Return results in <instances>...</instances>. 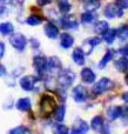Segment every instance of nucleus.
Segmentation results:
<instances>
[{"instance_id":"nucleus-1","label":"nucleus","mask_w":128,"mask_h":134,"mask_svg":"<svg viewBox=\"0 0 128 134\" xmlns=\"http://www.w3.org/2000/svg\"><path fill=\"white\" fill-rule=\"evenodd\" d=\"M56 108V102L52 95L45 94L42 95L41 100H40V109H41V113L44 115H49L54 112V109Z\"/></svg>"},{"instance_id":"nucleus-2","label":"nucleus","mask_w":128,"mask_h":134,"mask_svg":"<svg viewBox=\"0 0 128 134\" xmlns=\"http://www.w3.org/2000/svg\"><path fill=\"white\" fill-rule=\"evenodd\" d=\"M74 79H75L74 72L71 71V69H63V71H60V73H59L58 83L62 90H66L73 83Z\"/></svg>"},{"instance_id":"nucleus-3","label":"nucleus","mask_w":128,"mask_h":134,"mask_svg":"<svg viewBox=\"0 0 128 134\" xmlns=\"http://www.w3.org/2000/svg\"><path fill=\"white\" fill-rule=\"evenodd\" d=\"M113 86H114V83H113V81L110 80V79L102 78L93 86V93L96 95L102 94L103 92H107V91L112 90Z\"/></svg>"},{"instance_id":"nucleus-4","label":"nucleus","mask_w":128,"mask_h":134,"mask_svg":"<svg viewBox=\"0 0 128 134\" xmlns=\"http://www.w3.org/2000/svg\"><path fill=\"white\" fill-rule=\"evenodd\" d=\"M9 42H11V45L15 49H18V51H24L26 45H27V39H26V37L24 34H21V33H14V34H12L11 38H9Z\"/></svg>"},{"instance_id":"nucleus-5","label":"nucleus","mask_w":128,"mask_h":134,"mask_svg":"<svg viewBox=\"0 0 128 134\" xmlns=\"http://www.w3.org/2000/svg\"><path fill=\"white\" fill-rule=\"evenodd\" d=\"M103 14H105V16L108 19L119 18V16L124 15V9L120 6H118L117 4H108L107 6H106Z\"/></svg>"},{"instance_id":"nucleus-6","label":"nucleus","mask_w":128,"mask_h":134,"mask_svg":"<svg viewBox=\"0 0 128 134\" xmlns=\"http://www.w3.org/2000/svg\"><path fill=\"white\" fill-rule=\"evenodd\" d=\"M47 69L52 74H59L60 71L62 69V64H61L60 59L58 57H51L47 60Z\"/></svg>"},{"instance_id":"nucleus-7","label":"nucleus","mask_w":128,"mask_h":134,"mask_svg":"<svg viewBox=\"0 0 128 134\" xmlns=\"http://www.w3.org/2000/svg\"><path fill=\"white\" fill-rule=\"evenodd\" d=\"M33 66L39 74H44L47 71V59L44 55H35L33 58Z\"/></svg>"},{"instance_id":"nucleus-8","label":"nucleus","mask_w":128,"mask_h":134,"mask_svg":"<svg viewBox=\"0 0 128 134\" xmlns=\"http://www.w3.org/2000/svg\"><path fill=\"white\" fill-rule=\"evenodd\" d=\"M72 95H73V99L77 102H84L87 99V97H88V92H87V90L84 86L78 85L77 87L73 88Z\"/></svg>"},{"instance_id":"nucleus-9","label":"nucleus","mask_w":128,"mask_h":134,"mask_svg":"<svg viewBox=\"0 0 128 134\" xmlns=\"http://www.w3.org/2000/svg\"><path fill=\"white\" fill-rule=\"evenodd\" d=\"M38 79L33 75H25L20 79V86L25 91H33L37 85Z\"/></svg>"},{"instance_id":"nucleus-10","label":"nucleus","mask_w":128,"mask_h":134,"mask_svg":"<svg viewBox=\"0 0 128 134\" xmlns=\"http://www.w3.org/2000/svg\"><path fill=\"white\" fill-rule=\"evenodd\" d=\"M89 131V126L86 121L84 120H78L74 124L72 128H71L69 134H87Z\"/></svg>"},{"instance_id":"nucleus-11","label":"nucleus","mask_w":128,"mask_h":134,"mask_svg":"<svg viewBox=\"0 0 128 134\" xmlns=\"http://www.w3.org/2000/svg\"><path fill=\"white\" fill-rule=\"evenodd\" d=\"M60 24L63 28H66V30H77L78 26H79V23H78V20L75 19L74 15L63 16V18L60 20Z\"/></svg>"},{"instance_id":"nucleus-12","label":"nucleus","mask_w":128,"mask_h":134,"mask_svg":"<svg viewBox=\"0 0 128 134\" xmlns=\"http://www.w3.org/2000/svg\"><path fill=\"white\" fill-rule=\"evenodd\" d=\"M45 34L49 39H56L59 35V28L53 23H47L45 26Z\"/></svg>"},{"instance_id":"nucleus-13","label":"nucleus","mask_w":128,"mask_h":134,"mask_svg":"<svg viewBox=\"0 0 128 134\" xmlns=\"http://www.w3.org/2000/svg\"><path fill=\"white\" fill-rule=\"evenodd\" d=\"M73 44H74V38L71 34H68V33H62V34L60 35V46L62 47V48H65V49L71 48V47L73 46Z\"/></svg>"},{"instance_id":"nucleus-14","label":"nucleus","mask_w":128,"mask_h":134,"mask_svg":"<svg viewBox=\"0 0 128 134\" xmlns=\"http://www.w3.org/2000/svg\"><path fill=\"white\" fill-rule=\"evenodd\" d=\"M81 79L84 82L86 83H92L95 81V73L88 67H85L81 71Z\"/></svg>"},{"instance_id":"nucleus-15","label":"nucleus","mask_w":128,"mask_h":134,"mask_svg":"<svg viewBox=\"0 0 128 134\" xmlns=\"http://www.w3.org/2000/svg\"><path fill=\"white\" fill-rule=\"evenodd\" d=\"M82 5L87 12H94L100 8L101 2L100 0H82Z\"/></svg>"},{"instance_id":"nucleus-16","label":"nucleus","mask_w":128,"mask_h":134,"mask_svg":"<svg viewBox=\"0 0 128 134\" xmlns=\"http://www.w3.org/2000/svg\"><path fill=\"white\" fill-rule=\"evenodd\" d=\"M72 58H73V61H74L77 65L79 66H82L85 65V52L82 51V48H75L73 51V54H72Z\"/></svg>"},{"instance_id":"nucleus-17","label":"nucleus","mask_w":128,"mask_h":134,"mask_svg":"<svg viewBox=\"0 0 128 134\" xmlns=\"http://www.w3.org/2000/svg\"><path fill=\"white\" fill-rule=\"evenodd\" d=\"M32 107V104H31V100L28 98H21V99L18 100L16 102V108L21 112H27L31 109Z\"/></svg>"},{"instance_id":"nucleus-18","label":"nucleus","mask_w":128,"mask_h":134,"mask_svg":"<svg viewBox=\"0 0 128 134\" xmlns=\"http://www.w3.org/2000/svg\"><path fill=\"white\" fill-rule=\"evenodd\" d=\"M115 38H117V30L108 28L102 33V40L105 42H107V44H113Z\"/></svg>"},{"instance_id":"nucleus-19","label":"nucleus","mask_w":128,"mask_h":134,"mask_svg":"<svg viewBox=\"0 0 128 134\" xmlns=\"http://www.w3.org/2000/svg\"><path fill=\"white\" fill-rule=\"evenodd\" d=\"M92 130H94L95 132H101V130L103 128V118L101 115H96L92 119L91 122Z\"/></svg>"},{"instance_id":"nucleus-20","label":"nucleus","mask_w":128,"mask_h":134,"mask_svg":"<svg viewBox=\"0 0 128 134\" xmlns=\"http://www.w3.org/2000/svg\"><path fill=\"white\" fill-rule=\"evenodd\" d=\"M107 116L109 120H115L121 116V107L120 106H110L107 109Z\"/></svg>"},{"instance_id":"nucleus-21","label":"nucleus","mask_w":128,"mask_h":134,"mask_svg":"<svg viewBox=\"0 0 128 134\" xmlns=\"http://www.w3.org/2000/svg\"><path fill=\"white\" fill-rule=\"evenodd\" d=\"M114 65H115V68H117L119 72H121V73L127 72L128 71V59H127V57L118 59V60L114 63Z\"/></svg>"},{"instance_id":"nucleus-22","label":"nucleus","mask_w":128,"mask_h":134,"mask_svg":"<svg viewBox=\"0 0 128 134\" xmlns=\"http://www.w3.org/2000/svg\"><path fill=\"white\" fill-rule=\"evenodd\" d=\"M65 114H66V107L63 106V105H61V106L56 107V108L54 109V118H55V120L58 121V122L63 121Z\"/></svg>"},{"instance_id":"nucleus-23","label":"nucleus","mask_w":128,"mask_h":134,"mask_svg":"<svg viewBox=\"0 0 128 134\" xmlns=\"http://www.w3.org/2000/svg\"><path fill=\"white\" fill-rule=\"evenodd\" d=\"M113 55H114V52H113L112 49H108V51L106 52V54L103 55V58L101 59V61L99 63V68H105L106 65H108V63L113 59Z\"/></svg>"},{"instance_id":"nucleus-24","label":"nucleus","mask_w":128,"mask_h":134,"mask_svg":"<svg viewBox=\"0 0 128 134\" xmlns=\"http://www.w3.org/2000/svg\"><path fill=\"white\" fill-rule=\"evenodd\" d=\"M14 31V27L11 23H2L0 24V33L4 35H9L12 34Z\"/></svg>"},{"instance_id":"nucleus-25","label":"nucleus","mask_w":128,"mask_h":134,"mask_svg":"<svg viewBox=\"0 0 128 134\" xmlns=\"http://www.w3.org/2000/svg\"><path fill=\"white\" fill-rule=\"evenodd\" d=\"M95 20V15L93 14V12H85L81 15V23L86 24V25H89V24L94 23Z\"/></svg>"},{"instance_id":"nucleus-26","label":"nucleus","mask_w":128,"mask_h":134,"mask_svg":"<svg viewBox=\"0 0 128 134\" xmlns=\"http://www.w3.org/2000/svg\"><path fill=\"white\" fill-rule=\"evenodd\" d=\"M117 37L119 38L121 41L128 39V26H121L120 28L117 30Z\"/></svg>"},{"instance_id":"nucleus-27","label":"nucleus","mask_w":128,"mask_h":134,"mask_svg":"<svg viewBox=\"0 0 128 134\" xmlns=\"http://www.w3.org/2000/svg\"><path fill=\"white\" fill-rule=\"evenodd\" d=\"M58 6L61 13L66 14L71 11V4L68 0H58Z\"/></svg>"},{"instance_id":"nucleus-28","label":"nucleus","mask_w":128,"mask_h":134,"mask_svg":"<svg viewBox=\"0 0 128 134\" xmlns=\"http://www.w3.org/2000/svg\"><path fill=\"white\" fill-rule=\"evenodd\" d=\"M42 20H44V19H42L40 15H35V14H33V15L28 16L27 20H26V23L31 26H38L42 23Z\"/></svg>"},{"instance_id":"nucleus-29","label":"nucleus","mask_w":128,"mask_h":134,"mask_svg":"<svg viewBox=\"0 0 128 134\" xmlns=\"http://www.w3.org/2000/svg\"><path fill=\"white\" fill-rule=\"evenodd\" d=\"M108 28H109V25H108L107 21H99V23L95 25V27H94V31H95L96 33L102 34V33L105 32L106 30H108Z\"/></svg>"},{"instance_id":"nucleus-30","label":"nucleus","mask_w":128,"mask_h":134,"mask_svg":"<svg viewBox=\"0 0 128 134\" xmlns=\"http://www.w3.org/2000/svg\"><path fill=\"white\" fill-rule=\"evenodd\" d=\"M8 134H31V131L26 126H18V127L9 131Z\"/></svg>"},{"instance_id":"nucleus-31","label":"nucleus","mask_w":128,"mask_h":134,"mask_svg":"<svg viewBox=\"0 0 128 134\" xmlns=\"http://www.w3.org/2000/svg\"><path fill=\"white\" fill-rule=\"evenodd\" d=\"M54 134H69V130H68L67 126L62 125V124H58V125L54 127Z\"/></svg>"},{"instance_id":"nucleus-32","label":"nucleus","mask_w":128,"mask_h":134,"mask_svg":"<svg viewBox=\"0 0 128 134\" xmlns=\"http://www.w3.org/2000/svg\"><path fill=\"white\" fill-rule=\"evenodd\" d=\"M100 42H101V39L100 38H91V39H88L85 44L86 45H88L89 46V49H93L95 46H98V45H100Z\"/></svg>"},{"instance_id":"nucleus-33","label":"nucleus","mask_w":128,"mask_h":134,"mask_svg":"<svg viewBox=\"0 0 128 134\" xmlns=\"http://www.w3.org/2000/svg\"><path fill=\"white\" fill-rule=\"evenodd\" d=\"M118 53H119L120 55H122V57H128V44L125 45V46H122L121 48L118 49Z\"/></svg>"},{"instance_id":"nucleus-34","label":"nucleus","mask_w":128,"mask_h":134,"mask_svg":"<svg viewBox=\"0 0 128 134\" xmlns=\"http://www.w3.org/2000/svg\"><path fill=\"white\" fill-rule=\"evenodd\" d=\"M117 5L121 7L122 9L128 8V0H117Z\"/></svg>"},{"instance_id":"nucleus-35","label":"nucleus","mask_w":128,"mask_h":134,"mask_svg":"<svg viewBox=\"0 0 128 134\" xmlns=\"http://www.w3.org/2000/svg\"><path fill=\"white\" fill-rule=\"evenodd\" d=\"M38 5H40V6H46V5L51 4L52 0H37Z\"/></svg>"},{"instance_id":"nucleus-36","label":"nucleus","mask_w":128,"mask_h":134,"mask_svg":"<svg viewBox=\"0 0 128 134\" xmlns=\"http://www.w3.org/2000/svg\"><path fill=\"white\" fill-rule=\"evenodd\" d=\"M4 54H5V44L0 42V59L4 57Z\"/></svg>"},{"instance_id":"nucleus-37","label":"nucleus","mask_w":128,"mask_h":134,"mask_svg":"<svg viewBox=\"0 0 128 134\" xmlns=\"http://www.w3.org/2000/svg\"><path fill=\"white\" fill-rule=\"evenodd\" d=\"M121 115L124 116L128 115V107H121Z\"/></svg>"},{"instance_id":"nucleus-38","label":"nucleus","mask_w":128,"mask_h":134,"mask_svg":"<svg viewBox=\"0 0 128 134\" xmlns=\"http://www.w3.org/2000/svg\"><path fill=\"white\" fill-rule=\"evenodd\" d=\"M6 75V68H5L2 65H0V76Z\"/></svg>"},{"instance_id":"nucleus-39","label":"nucleus","mask_w":128,"mask_h":134,"mask_svg":"<svg viewBox=\"0 0 128 134\" xmlns=\"http://www.w3.org/2000/svg\"><path fill=\"white\" fill-rule=\"evenodd\" d=\"M31 42H32V46L33 47H34V48H38V47H39V41H37V40H35V39H32V41H31Z\"/></svg>"},{"instance_id":"nucleus-40","label":"nucleus","mask_w":128,"mask_h":134,"mask_svg":"<svg viewBox=\"0 0 128 134\" xmlns=\"http://www.w3.org/2000/svg\"><path fill=\"white\" fill-rule=\"evenodd\" d=\"M122 99H124V101L128 102V92H126V93H124V94H122Z\"/></svg>"},{"instance_id":"nucleus-41","label":"nucleus","mask_w":128,"mask_h":134,"mask_svg":"<svg viewBox=\"0 0 128 134\" xmlns=\"http://www.w3.org/2000/svg\"><path fill=\"white\" fill-rule=\"evenodd\" d=\"M9 1H11V0H0V2H1V4H8Z\"/></svg>"},{"instance_id":"nucleus-42","label":"nucleus","mask_w":128,"mask_h":134,"mask_svg":"<svg viewBox=\"0 0 128 134\" xmlns=\"http://www.w3.org/2000/svg\"><path fill=\"white\" fill-rule=\"evenodd\" d=\"M125 81H126V83L128 85V74H126V76H125Z\"/></svg>"},{"instance_id":"nucleus-43","label":"nucleus","mask_w":128,"mask_h":134,"mask_svg":"<svg viewBox=\"0 0 128 134\" xmlns=\"http://www.w3.org/2000/svg\"><path fill=\"white\" fill-rule=\"evenodd\" d=\"M24 1V0H19V2H22Z\"/></svg>"}]
</instances>
